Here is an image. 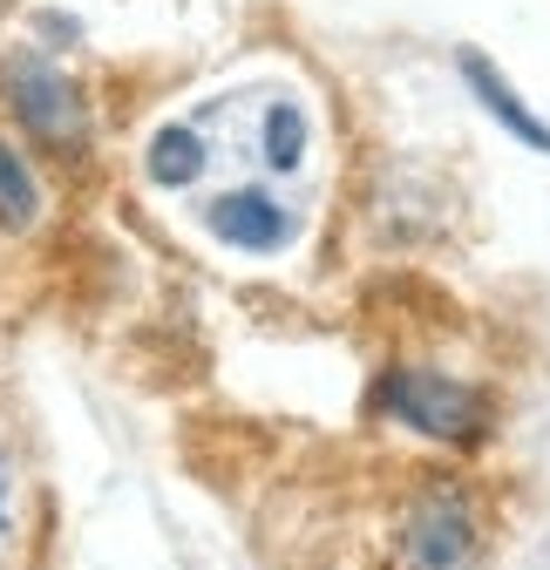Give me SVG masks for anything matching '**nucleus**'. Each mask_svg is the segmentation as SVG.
I'll use <instances>...</instances> for the list:
<instances>
[{
	"instance_id": "8",
	"label": "nucleus",
	"mask_w": 550,
	"mask_h": 570,
	"mask_svg": "<svg viewBox=\"0 0 550 570\" xmlns=\"http://www.w3.org/2000/svg\"><path fill=\"white\" fill-rule=\"evenodd\" d=\"M41 218V190H35V170L0 142V225L8 232H28Z\"/></svg>"
},
{
	"instance_id": "6",
	"label": "nucleus",
	"mask_w": 550,
	"mask_h": 570,
	"mask_svg": "<svg viewBox=\"0 0 550 570\" xmlns=\"http://www.w3.org/2000/svg\"><path fill=\"white\" fill-rule=\"evenodd\" d=\"M144 177L157 190H197L204 177H212V136H204L197 116H177L150 136V150H144Z\"/></svg>"
},
{
	"instance_id": "4",
	"label": "nucleus",
	"mask_w": 550,
	"mask_h": 570,
	"mask_svg": "<svg viewBox=\"0 0 550 570\" xmlns=\"http://www.w3.org/2000/svg\"><path fill=\"white\" fill-rule=\"evenodd\" d=\"M381 407L415 428L429 442H455V449H475L490 435V401L475 394L469 381H449V374H422V367H394L381 381Z\"/></svg>"
},
{
	"instance_id": "7",
	"label": "nucleus",
	"mask_w": 550,
	"mask_h": 570,
	"mask_svg": "<svg viewBox=\"0 0 550 570\" xmlns=\"http://www.w3.org/2000/svg\"><path fill=\"white\" fill-rule=\"evenodd\" d=\"M455 68H462V82H469V96L483 102V109H490V116H497V122H503V129H510L517 142H530V150H543V157H550V122L523 109V96H517V89H510V82L497 76V61H490V55H475V48H462V55H455Z\"/></svg>"
},
{
	"instance_id": "1",
	"label": "nucleus",
	"mask_w": 550,
	"mask_h": 570,
	"mask_svg": "<svg viewBox=\"0 0 550 570\" xmlns=\"http://www.w3.org/2000/svg\"><path fill=\"white\" fill-rule=\"evenodd\" d=\"M0 570H48V475L8 346H0Z\"/></svg>"
},
{
	"instance_id": "3",
	"label": "nucleus",
	"mask_w": 550,
	"mask_h": 570,
	"mask_svg": "<svg viewBox=\"0 0 550 570\" xmlns=\"http://www.w3.org/2000/svg\"><path fill=\"white\" fill-rule=\"evenodd\" d=\"M0 96L21 116V129L41 142V150H82L89 142V109H82V89L61 76V68L35 48H8L0 55Z\"/></svg>"
},
{
	"instance_id": "2",
	"label": "nucleus",
	"mask_w": 550,
	"mask_h": 570,
	"mask_svg": "<svg viewBox=\"0 0 550 570\" xmlns=\"http://www.w3.org/2000/svg\"><path fill=\"white\" fill-rule=\"evenodd\" d=\"M483 557V510L469 482H422L387 530V570H469Z\"/></svg>"
},
{
	"instance_id": "5",
	"label": "nucleus",
	"mask_w": 550,
	"mask_h": 570,
	"mask_svg": "<svg viewBox=\"0 0 550 570\" xmlns=\"http://www.w3.org/2000/svg\"><path fill=\"white\" fill-rule=\"evenodd\" d=\"M197 225L232 252L272 258V252H286L299 238V210L272 177H238V184H225V190H212L197 204Z\"/></svg>"
}]
</instances>
